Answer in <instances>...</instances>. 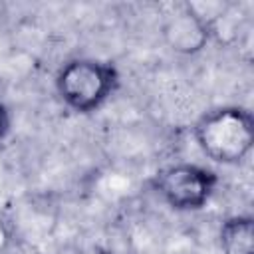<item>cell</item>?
Instances as JSON below:
<instances>
[{
    "mask_svg": "<svg viewBox=\"0 0 254 254\" xmlns=\"http://www.w3.org/2000/svg\"><path fill=\"white\" fill-rule=\"evenodd\" d=\"M202 155L220 165L242 163L254 145V117L242 105H222L204 113L192 127Z\"/></svg>",
    "mask_w": 254,
    "mask_h": 254,
    "instance_id": "6da1fadb",
    "label": "cell"
},
{
    "mask_svg": "<svg viewBox=\"0 0 254 254\" xmlns=\"http://www.w3.org/2000/svg\"><path fill=\"white\" fill-rule=\"evenodd\" d=\"M56 93L65 107L79 115L97 111L119 87V71L111 62L75 58L56 73Z\"/></svg>",
    "mask_w": 254,
    "mask_h": 254,
    "instance_id": "7a4b0ae2",
    "label": "cell"
},
{
    "mask_svg": "<svg viewBox=\"0 0 254 254\" xmlns=\"http://www.w3.org/2000/svg\"><path fill=\"white\" fill-rule=\"evenodd\" d=\"M149 185L169 208L177 212H194L210 202L220 185V177L204 165L175 163L159 169Z\"/></svg>",
    "mask_w": 254,
    "mask_h": 254,
    "instance_id": "3957f363",
    "label": "cell"
},
{
    "mask_svg": "<svg viewBox=\"0 0 254 254\" xmlns=\"http://www.w3.org/2000/svg\"><path fill=\"white\" fill-rule=\"evenodd\" d=\"M161 38L177 56H196L212 42L208 22L189 2L175 6L163 18Z\"/></svg>",
    "mask_w": 254,
    "mask_h": 254,
    "instance_id": "277c9868",
    "label": "cell"
},
{
    "mask_svg": "<svg viewBox=\"0 0 254 254\" xmlns=\"http://www.w3.org/2000/svg\"><path fill=\"white\" fill-rule=\"evenodd\" d=\"M218 248L222 254H254V220L250 214H234L218 228Z\"/></svg>",
    "mask_w": 254,
    "mask_h": 254,
    "instance_id": "5b68a950",
    "label": "cell"
},
{
    "mask_svg": "<svg viewBox=\"0 0 254 254\" xmlns=\"http://www.w3.org/2000/svg\"><path fill=\"white\" fill-rule=\"evenodd\" d=\"M12 240H14L12 226H10V222H8L6 218L0 216V254H4V252L10 248Z\"/></svg>",
    "mask_w": 254,
    "mask_h": 254,
    "instance_id": "8992f818",
    "label": "cell"
},
{
    "mask_svg": "<svg viewBox=\"0 0 254 254\" xmlns=\"http://www.w3.org/2000/svg\"><path fill=\"white\" fill-rule=\"evenodd\" d=\"M10 125H12V119H10V111L4 103H0V149L4 147L8 135H10Z\"/></svg>",
    "mask_w": 254,
    "mask_h": 254,
    "instance_id": "52a82bcc",
    "label": "cell"
}]
</instances>
